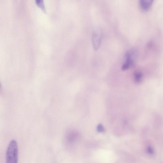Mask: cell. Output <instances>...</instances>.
I'll use <instances>...</instances> for the list:
<instances>
[{"mask_svg":"<svg viewBox=\"0 0 163 163\" xmlns=\"http://www.w3.org/2000/svg\"><path fill=\"white\" fill-rule=\"evenodd\" d=\"M18 149L17 143L13 140L10 143L7 151L6 163H18Z\"/></svg>","mask_w":163,"mask_h":163,"instance_id":"1","label":"cell"},{"mask_svg":"<svg viewBox=\"0 0 163 163\" xmlns=\"http://www.w3.org/2000/svg\"><path fill=\"white\" fill-rule=\"evenodd\" d=\"M136 58V52L134 50L132 49L127 51L125 55V61L122 66V70L126 71L132 66Z\"/></svg>","mask_w":163,"mask_h":163,"instance_id":"2","label":"cell"},{"mask_svg":"<svg viewBox=\"0 0 163 163\" xmlns=\"http://www.w3.org/2000/svg\"><path fill=\"white\" fill-rule=\"evenodd\" d=\"M102 32L99 28L93 30L92 33V43L93 48L95 50H97L99 48L102 43Z\"/></svg>","mask_w":163,"mask_h":163,"instance_id":"3","label":"cell"},{"mask_svg":"<svg viewBox=\"0 0 163 163\" xmlns=\"http://www.w3.org/2000/svg\"><path fill=\"white\" fill-rule=\"evenodd\" d=\"M153 2L151 0H141L139 3L140 7L143 10L147 11L151 7Z\"/></svg>","mask_w":163,"mask_h":163,"instance_id":"4","label":"cell"},{"mask_svg":"<svg viewBox=\"0 0 163 163\" xmlns=\"http://www.w3.org/2000/svg\"><path fill=\"white\" fill-rule=\"evenodd\" d=\"M36 2L38 6L41 8L45 13H46V10L43 0H36Z\"/></svg>","mask_w":163,"mask_h":163,"instance_id":"5","label":"cell"},{"mask_svg":"<svg viewBox=\"0 0 163 163\" xmlns=\"http://www.w3.org/2000/svg\"><path fill=\"white\" fill-rule=\"evenodd\" d=\"M74 133L72 132V133H71L68 134L67 139L68 142L71 143L74 142L77 138V134L76 133Z\"/></svg>","mask_w":163,"mask_h":163,"instance_id":"6","label":"cell"},{"mask_svg":"<svg viewBox=\"0 0 163 163\" xmlns=\"http://www.w3.org/2000/svg\"><path fill=\"white\" fill-rule=\"evenodd\" d=\"M142 74L139 72H136L134 74L135 81L137 83H139L141 82L142 80Z\"/></svg>","mask_w":163,"mask_h":163,"instance_id":"7","label":"cell"},{"mask_svg":"<svg viewBox=\"0 0 163 163\" xmlns=\"http://www.w3.org/2000/svg\"><path fill=\"white\" fill-rule=\"evenodd\" d=\"M97 131L99 133H104L105 131V129L103 125L100 124L97 126Z\"/></svg>","mask_w":163,"mask_h":163,"instance_id":"8","label":"cell"},{"mask_svg":"<svg viewBox=\"0 0 163 163\" xmlns=\"http://www.w3.org/2000/svg\"><path fill=\"white\" fill-rule=\"evenodd\" d=\"M147 152L151 155H153L155 153V151L150 146L148 147L147 149Z\"/></svg>","mask_w":163,"mask_h":163,"instance_id":"9","label":"cell"}]
</instances>
